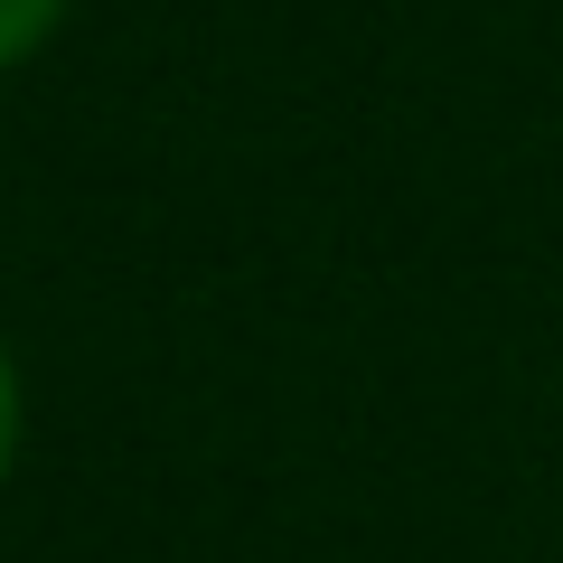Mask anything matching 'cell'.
<instances>
[{
    "mask_svg": "<svg viewBox=\"0 0 563 563\" xmlns=\"http://www.w3.org/2000/svg\"><path fill=\"white\" fill-rule=\"evenodd\" d=\"M57 20H66V0H0V66H20Z\"/></svg>",
    "mask_w": 563,
    "mask_h": 563,
    "instance_id": "obj_1",
    "label": "cell"
},
{
    "mask_svg": "<svg viewBox=\"0 0 563 563\" xmlns=\"http://www.w3.org/2000/svg\"><path fill=\"white\" fill-rule=\"evenodd\" d=\"M20 461V376H10V347H0V479Z\"/></svg>",
    "mask_w": 563,
    "mask_h": 563,
    "instance_id": "obj_2",
    "label": "cell"
}]
</instances>
